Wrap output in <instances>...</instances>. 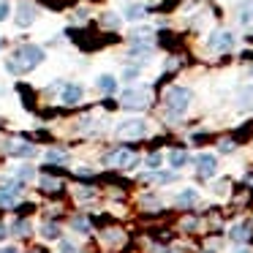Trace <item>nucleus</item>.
<instances>
[{
  "label": "nucleus",
  "mask_w": 253,
  "mask_h": 253,
  "mask_svg": "<svg viewBox=\"0 0 253 253\" xmlns=\"http://www.w3.org/2000/svg\"><path fill=\"white\" fill-rule=\"evenodd\" d=\"M44 57H46V52L41 49V46L25 44L6 60V68H8V74H28V71H33L36 66H41Z\"/></svg>",
  "instance_id": "obj_1"
},
{
  "label": "nucleus",
  "mask_w": 253,
  "mask_h": 253,
  "mask_svg": "<svg viewBox=\"0 0 253 253\" xmlns=\"http://www.w3.org/2000/svg\"><path fill=\"white\" fill-rule=\"evenodd\" d=\"M193 101V93L188 87H169L166 90V109H169L171 117H180L188 112V106H191Z\"/></svg>",
  "instance_id": "obj_2"
},
{
  "label": "nucleus",
  "mask_w": 253,
  "mask_h": 253,
  "mask_svg": "<svg viewBox=\"0 0 253 253\" xmlns=\"http://www.w3.org/2000/svg\"><path fill=\"white\" fill-rule=\"evenodd\" d=\"M120 104L126 109H147L150 106V90L147 87H128L126 93L120 95Z\"/></svg>",
  "instance_id": "obj_3"
},
{
  "label": "nucleus",
  "mask_w": 253,
  "mask_h": 253,
  "mask_svg": "<svg viewBox=\"0 0 253 253\" xmlns=\"http://www.w3.org/2000/svg\"><path fill=\"white\" fill-rule=\"evenodd\" d=\"M117 136L120 139H142V136H147V120L133 117V120L120 123V126H117Z\"/></svg>",
  "instance_id": "obj_4"
},
{
  "label": "nucleus",
  "mask_w": 253,
  "mask_h": 253,
  "mask_svg": "<svg viewBox=\"0 0 253 253\" xmlns=\"http://www.w3.org/2000/svg\"><path fill=\"white\" fill-rule=\"evenodd\" d=\"M215 171H218V158H215L212 153L196 155V174L202 177V180H210V177H215Z\"/></svg>",
  "instance_id": "obj_5"
},
{
  "label": "nucleus",
  "mask_w": 253,
  "mask_h": 253,
  "mask_svg": "<svg viewBox=\"0 0 253 253\" xmlns=\"http://www.w3.org/2000/svg\"><path fill=\"white\" fill-rule=\"evenodd\" d=\"M36 19H39V8H36L30 0H22L17 6V28H30Z\"/></svg>",
  "instance_id": "obj_6"
},
{
  "label": "nucleus",
  "mask_w": 253,
  "mask_h": 253,
  "mask_svg": "<svg viewBox=\"0 0 253 253\" xmlns=\"http://www.w3.org/2000/svg\"><path fill=\"white\" fill-rule=\"evenodd\" d=\"M231 46H234V36H231L229 30H215V33L210 36V49H215V52H229Z\"/></svg>",
  "instance_id": "obj_7"
},
{
  "label": "nucleus",
  "mask_w": 253,
  "mask_h": 253,
  "mask_svg": "<svg viewBox=\"0 0 253 253\" xmlns=\"http://www.w3.org/2000/svg\"><path fill=\"white\" fill-rule=\"evenodd\" d=\"M106 164L123 166V169H133V166L139 164V158H136V155H131L128 150H115L112 155H106Z\"/></svg>",
  "instance_id": "obj_8"
},
{
  "label": "nucleus",
  "mask_w": 253,
  "mask_h": 253,
  "mask_svg": "<svg viewBox=\"0 0 253 253\" xmlns=\"http://www.w3.org/2000/svg\"><path fill=\"white\" fill-rule=\"evenodd\" d=\"M82 95H84V90L79 87V84H63V90H60V101H63V104H68V106L79 104Z\"/></svg>",
  "instance_id": "obj_9"
},
{
  "label": "nucleus",
  "mask_w": 253,
  "mask_h": 253,
  "mask_svg": "<svg viewBox=\"0 0 253 253\" xmlns=\"http://www.w3.org/2000/svg\"><path fill=\"white\" fill-rule=\"evenodd\" d=\"M144 14H147V8H144L142 3H128V6L123 8V17H126L128 22H136V19H144Z\"/></svg>",
  "instance_id": "obj_10"
},
{
  "label": "nucleus",
  "mask_w": 253,
  "mask_h": 253,
  "mask_svg": "<svg viewBox=\"0 0 253 253\" xmlns=\"http://www.w3.org/2000/svg\"><path fill=\"white\" fill-rule=\"evenodd\" d=\"M229 237H231L234 242H248V240H251V226H248V223H237V226H231Z\"/></svg>",
  "instance_id": "obj_11"
},
{
  "label": "nucleus",
  "mask_w": 253,
  "mask_h": 253,
  "mask_svg": "<svg viewBox=\"0 0 253 253\" xmlns=\"http://www.w3.org/2000/svg\"><path fill=\"white\" fill-rule=\"evenodd\" d=\"M196 202H199V191H196V188H185V191L177 196V204H180V207H191V204H196Z\"/></svg>",
  "instance_id": "obj_12"
},
{
  "label": "nucleus",
  "mask_w": 253,
  "mask_h": 253,
  "mask_svg": "<svg viewBox=\"0 0 253 253\" xmlns=\"http://www.w3.org/2000/svg\"><path fill=\"white\" fill-rule=\"evenodd\" d=\"M98 87H101V93L112 95L117 90V79L112 77V74H101V77H98Z\"/></svg>",
  "instance_id": "obj_13"
},
{
  "label": "nucleus",
  "mask_w": 253,
  "mask_h": 253,
  "mask_svg": "<svg viewBox=\"0 0 253 253\" xmlns=\"http://www.w3.org/2000/svg\"><path fill=\"white\" fill-rule=\"evenodd\" d=\"M8 153L19 155V158H30V155H36V147L33 144H25V142H14L11 147H8Z\"/></svg>",
  "instance_id": "obj_14"
},
{
  "label": "nucleus",
  "mask_w": 253,
  "mask_h": 253,
  "mask_svg": "<svg viewBox=\"0 0 253 253\" xmlns=\"http://www.w3.org/2000/svg\"><path fill=\"white\" fill-rule=\"evenodd\" d=\"M188 158H191V155H188L185 150H171L169 153V166L171 169H180V166L188 164Z\"/></svg>",
  "instance_id": "obj_15"
},
{
  "label": "nucleus",
  "mask_w": 253,
  "mask_h": 253,
  "mask_svg": "<svg viewBox=\"0 0 253 253\" xmlns=\"http://www.w3.org/2000/svg\"><path fill=\"white\" fill-rule=\"evenodd\" d=\"M41 237H44V240H60V226L57 223H44L41 226Z\"/></svg>",
  "instance_id": "obj_16"
},
{
  "label": "nucleus",
  "mask_w": 253,
  "mask_h": 253,
  "mask_svg": "<svg viewBox=\"0 0 253 253\" xmlns=\"http://www.w3.org/2000/svg\"><path fill=\"white\" fill-rule=\"evenodd\" d=\"M131 41L133 44H142V41H153V28H139L131 33Z\"/></svg>",
  "instance_id": "obj_17"
},
{
  "label": "nucleus",
  "mask_w": 253,
  "mask_h": 253,
  "mask_svg": "<svg viewBox=\"0 0 253 253\" xmlns=\"http://www.w3.org/2000/svg\"><path fill=\"white\" fill-rule=\"evenodd\" d=\"M147 180H155V182H174L177 180V171H155V174H147Z\"/></svg>",
  "instance_id": "obj_18"
},
{
  "label": "nucleus",
  "mask_w": 253,
  "mask_h": 253,
  "mask_svg": "<svg viewBox=\"0 0 253 253\" xmlns=\"http://www.w3.org/2000/svg\"><path fill=\"white\" fill-rule=\"evenodd\" d=\"M101 22H104V28H109V30H117V28H120V22H123V19L117 17L115 11H106V14H104V19H101Z\"/></svg>",
  "instance_id": "obj_19"
},
{
  "label": "nucleus",
  "mask_w": 253,
  "mask_h": 253,
  "mask_svg": "<svg viewBox=\"0 0 253 253\" xmlns=\"http://www.w3.org/2000/svg\"><path fill=\"white\" fill-rule=\"evenodd\" d=\"M251 22H253V0H251V3H245L242 11H240V25H251Z\"/></svg>",
  "instance_id": "obj_20"
},
{
  "label": "nucleus",
  "mask_w": 253,
  "mask_h": 253,
  "mask_svg": "<svg viewBox=\"0 0 253 253\" xmlns=\"http://www.w3.org/2000/svg\"><path fill=\"white\" fill-rule=\"evenodd\" d=\"M240 106H253V87H245L240 93Z\"/></svg>",
  "instance_id": "obj_21"
},
{
  "label": "nucleus",
  "mask_w": 253,
  "mask_h": 253,
  "mask_svg": "<svg viewBox=\"0 0 253 253\" xmlns=\"http://www.w3.org/2000/svg\"><path fill=\"white\" fill-rule=\"evenodd\" d=\"M14 231H17V234H22V237H28L30 234V220H17Z\"/></svg>",
  "instance_id": "obj_22"
},
{
  "label": "nucleus",
  "mask_w": 253,
  "mask_h": 253,
  "mask_svg": "<svg viewBox=\"0 0 253 253\" xmlns=\"http://www.w3.org/2000/svg\"><path fill=\"white\" fill-rule=\"evenodd\" d=\"M71 226L79 231V234H84V231H90V223H87L84 218H74V223H71Z\"/></svg>",
  "instance_id": "obj_23"
},
{
  "label": "nucleus",
  "mask_w": 253,
  "mask_h": 253,
  "mask_svg": "<svg viewBox=\"0 0 253 253\" xmlns=\"http://www.w3.org/2000/svg\"><path fill=\"white\" fill-rule=\"evenodd\" d=\"M41 188H46V191H57V188H60V182L52 180V177H41Z\"/></svg>",
  "instance_id": "obj_24"
},
{
  "label": "nucleus",
  "mask_w": 253,
  "mask_h": 253,
  "mask_svg": "<svg viewBox=\"0 0 253 253\" xmlns=\"http://www.w3.org/2000/svg\"><path fill=\"white\" fill-rule=\"evenodd\" d=\"M161 161H164V155H161V153L147 155V166H150V169H158V166H161Z\"/></svg>",
  "instance_id": "obj_25"
},
{
  "label": "nucleus",
  "mask_w": 253,
  "mask_h": 253,
  "mask_svg": "<svg viewBox=\"0 0 253 253\" xmlns=\"http://www.w3.org/2000/svg\"><path fill=\"white\" fill-rule=\"evenodd\" d=\"M30 177H33V169H30V166L17 169V180H19V182H22V180H30Z\"/></svg>",
  "instance_id": "obj_26"
},
{
  "label": "nucleus",
  "mask_w": 253,
  "mask_h": 253,
  "mask_svg": "<svg viewBox=\"0 0 253 253\" xmlns=\"http://www.w3.org/2000/svg\"><path fill=\"white\" fill-rule=\"evenodd\" d=\"M218 150H220V153H226V155L234 153V142H231V139H223V142L218 144Z\"/></svg>",
  "instance_id": "obj_27"
},
{
  "label": "nucleus",
  "mask_w": 253,
  "mask_h": 253,
  "mask_svg": "<svg viewBox=\"0 0 253 253\" xmlns=\"http://www.w3.org/2000/svg\"><path fill=\"white\" fill-rule=\"evenodd\" d=\"M8 14H11V6H8L6 0H0V22H3V19H8Z\"/></svg>",
  "instance_id": "obj_28"
},
{
  "label": "nucleus",
  "mask_w": 253,
  "mask_h": 253,
  "mask_svg": "<svg viewBox=\"0 0 253 253\" xmlns=\"http://www.w3.org/2000/svg\"><path fill=\"white\" fill-rule=\"evenodd\" d=\"M136 77H139V68H126V71H123V79H126V82H133Z\"/></svg>",
  "instance_id": "obj_29"
},
{
  "label": "nucleus",
  "mask_w": 253,
  "mask_h": 253,
  "mask_svg": "<svg viewBox=\"0 0 253 253\" xmlns=\"http://www.w3.org/2000/svg\"><path fill=\"white\" fill-rule=\"evenodd\" d=\"M46 158H49V161H66L68 155L60 153V150H49V153H46Z\"/></svg>",
  "instance_id": "obj_30"
},
{
  "label": "nucleus",
  "mask_w": 253,
  "mask_h": 253,
  "mask_svg": "<svg viewBox=\"0 0 253 253\" xmlns=\"http://www.w3.org/2000/svg\"><path fill=\"white\" fill-rule=\"evenodd\" d=\"M60 253H79V251H77V245H71V242H63V245H60Z\"/></svg>",
  "instance_id": "obj_31"
},
{
  "label": "nucleus",
  "mask_w": 253,
  "mask_h": 253,
  "mask_svg": "<svg viewBox=\"0 0 253 253\" xmlns=\"http://www.w3.org/2000/svg\"><path fill=\"white\" fill-rule=\"evenodd\" d=\"M6 237H8V229H6V226H3V223H0V242L6 240Z\"/></svg>",
  "instance_id": "obj_32"
},
{
  "label": "nucleus",
  "mask_w": 253,
  "mask_h": 253,
  "mask_svg": "<svg viewBox=\"0 0 253 253\" xmlns=\"http://www.w3.org/2000/svg\"><path fill=\"white\" fill-rule=\"evenodd\" d=\"M0 253H19V251H17V248H3Z\"/></svg>",
  "instance_id": "obj_33"
},
{
  "label": "nucleus",
  "mask_w": 253,
  "mask_h": 253,
  "mask_svg": "<svg viewBox=\"0 0 253 253\" xmlns=\"http://www.w3.org/2000/svg\"><path fill=\"white\" fill-rule=\"evenodd\" d=\"M234 253H253V251H251V248H237Z\"/></svg>",
  "instance_id": "obj_34"
},
{
  "label": "nucleus",
  "mask_w": 253,
  "mask_h": 253,
  "mask_svg": "<svg viewBox=\"0 0 253 253\" xmlns=\"http://www.w3.org/2000/svg\"><path fill=\"white\" fill-rule=\"evenodd\" d=\"M248 74H251V77H253V66H251V68H248Z\"/></svg>",
  "instance_id": "obj_35"
},
{
  "label": "nucleus",
  "mask_w": 253,
  "mask_h": 253,
  "mask_svg": "<svg viewBox=\"0 0 253 253\" xmlns=\"http://www.w3.org/2000/svg\"><path fill=\"white\" fill-rule=\"evenodd\" d=\"M204 253H212V251H204Z\"/></svg>",
  "instance_id": "obj_36"
},
{
  "label": "nucleus",
  "mask_w": 253,
  "mask_h": 253,
  "mask_svg": "<svg viewBox=\"0 0 253 253\" xmlns=\"http://www.w3.org/2000/svg\"><path fill=\"white\" fill-rule=\"evenodd\" d=\"M0 46H3V41H0Z\"/></svg>",
  "instance_id": "obj_37"
}]
</instances>
